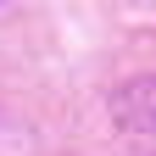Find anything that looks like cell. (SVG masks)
<instances>
[{"label":"cell","mask_w":156,"mask_h":156,"mask_svg":"<svg viewBox=\"0 0 156 156\" xmlns=\"http://www.w3.org/2000/svg\"><path fill=\"white\" fill-rule=\"evenodd\" d=\"M112 117L123 128H156V73L128 78V84L112 95Z\"/></svg>","instance_id":"6da1fadb"}]
</instances>
